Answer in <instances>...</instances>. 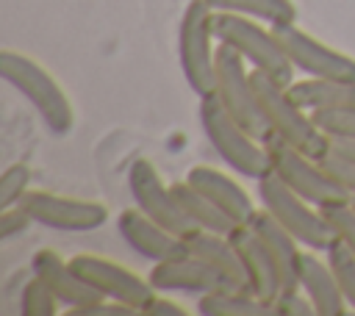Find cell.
I'll use <instances>...</instances> for the list:
<instances>
[{"label": "cell", "instance_id": "7c38bea8", "mask_svg": "<svg viewBox=\"0 0 355 316\" xmlns=\"http://www.w3.org/2000/svg\"><path fill=\"white\" fill-rule=\"evenodd\" d=\"M275 33L283 42L286 55L291 58L294 69H300L305 78H327V80H349L355 78V58L313 33L302 30L297 22L277 25Z\"/></svg>", "mask_w": 355, "mask_h": 316}, {"label": "cell", "instance_id": "8992f818", "mask_svg": "<svg viewBox=\"0 0 355 316\" xmlns=\"http://www.w3.org/2000/svg\"><path fill=\"white\" fill-rule=\"evenodd\" d=\"M214 14L208 0H189L178 22V64L197 97H208L216 89Z\"/></svg>", "mask_w": 355, "mask_h": 316}, {"label": "cell", "instance_id": "4dcf8cb0", "mask_svg": "<svg viewBox=\"0 0 355 316\" xmlns=\"http://www.w3.org/2000/svg\"><path fill=\"white\" fill-rule=\"evenodd\" d=\"M322 164H324V169L352 194V200H355V158H349V155H344V152H336L333 147L319 158Z\"/></svg>", "mask_w": 355, "mask_h": 316}, {"label": "cell", "instance_id": "d6a6232c", "mask_svg": "<svg viewBox=\"0 0 355 316\" xmlns=\"http://www.w3.org/2000/svg\"><path fill=\"white\" fill-rule=\"evenodd\" d=\"M64 316H139V310L116 299H100L86 308H67Z\"/></svg>", "mask_w": 355, "mask_h": 316}, {"label": "cell", "instance_id": "52a82bcc", "mask_svg": "<svg viewBox=\"0 0 355 316\" xmlns=\"http://www.w3.org/2000/svg\"><path fill=\"white\" fill-rule=\"evenodd\" d=\"M263 144L269 152V172H275L288 188H294L313 205L333 208L341 202H352V194L324 169V164L319 158L302 152L300 147H294L277 136H266Z\"/></svg>", "mask_w": 355, "mask_h": 316}, {"label": "cell", "instance_id": "ac0fdd59", "mask_svg": "<svg viewBox=\"0 0 355 316\" xmlns=\"http://www.w3.org/2000/svg\"><path fill=\"white\" fill-rule=\"evenodd\" d=\"M247 225L255 230V236L263 241L266 252L272 255V261H275V266L283 277V291L300 288V261H302L305 247L266 208H258Z\"/></svg>", "mask_w": 355, "mask_h": 316}, {"label": "cell", "instance_id": "ffe728a7", "mask_svg": "<svg viewBox=\"0 0 355 316\" xmlns=\"http://www.w3.org/2000/svg\"><path fill=\"white\" fill-rule=\"evenodd\" d=\"M186 249L189 255L200 258L205 266H211L216 274H222L227 283L247 288V277H244V266L241 258L236 252V247L230 244L227 236L222 233H211V230H194L186 238Z\"/></svg>", "mask_w": 355, "mask_h": 316}, {"label": "cell", "instance_id": "603a6c76", "mask_svg": "<svg viewBox=\"0 0 355 316\" xmlns=\"http://www.w3.org/2000/svg\"><path fill=\"white\" fill-rule=\"evenodd\" d=\"M172 188H175V197L183 205L189 222L194 225V230H211V233L227 236L233 227H239L219 205H214L202 191H197L191 183H186V177L178 180V183H172Z\"/></svg>", "mask_w": 355, "mask_h": 316}, {"label": "cell", "instance_id": "d4e9b609", "mask_svg": "<svg viewBox=\"0 0 355 316\" xmlns=\"http://www.w3.org/2000/svg\"><path fill=\"white\" fill-rule=\"evenodd\" d=\"M61 308L55 291L39 277L33 274L25 286H22V294H19V313L25 316H55Z\"/></svg>", "mask_w": 355, "mask_h": 316}, {"label": "cell", "instance_id": "cb8c5ba5", "mask_svg": "<svg viewBox=\"0 0 355 316\" xmlns=\"http://www.w3.org/2000/svg\"><path fill=\"white\" fill-rule=\"evenodd\" d=\"M214 11H230V14H244L252 19H261L272 28L297 22V6L294 0H208Z\"/></svg>", "mask_w": 355, "mask_h": 316}, {"label": "cell", "instance_id": "e575fe53", "mask_svg": "<svg viewBox=\"0 0 355 316\" xmlns=\"http://www.w3.org/2000/svg\"><path fill=\"white\" fill-rule=\"evenodd\" d=\"M330 147H333L336 152H344V155L355 158V139H333Z\"/></svg>", "mask_w": 355, "mask_h": 316}, {"label": "cell", "instance_id": "484cf974", "mask_svg": "<svg viewBox=\"0 0 355 316\" xmlns=\"http://www.w3.org/2000/svg\"><path fill=\"white\" fill-rule=\"evenodd\" d=\"M324 258H327V263H330V269H333V274L341 286V294H344L347 305L355 310V255L336 238L324 249Z\"/></svg>", "mask_w": 355, "mask_h": 316}, {"label": "cell", "instance_id": "ba28073f", "mask_svg": "<svg viewBox=\"0 0 355 316\" xmlns=\"http://www.w3.org/2000/svg\"><path fill=\"white\" fill-rule=\"evenodd\" d=\"M250 64L230 50L227 44L216 42V89L214 97L255 136V139H266L269 136V125L266 116L261 111L258 94H255V83H252V69H247Z\"/></svg>", "mask_w": 355, "mask_h": 316}, {"label": "cell", "instance_id": "3957f363", "mask_svg": "<svg viewBox=\"0 0 355 316\" xmlns=\"http://www.w3.org/2000/svg\"><path fill=\"white\" fill-rule=\"evenodd\" d=\"M214 36L219 44H227L236 50L250 69L266 72L280 83H294V64L283 50L280 36L275 33L272 25L244 17V14H230V11H216L214 14Z\"/></svg>", "mask_w": 355, "mask_h": 316}, {"label": "cell", "instance_id": "7a4b0ae2", "mask_svg": "<svg viewBox=\"0 0 355 316\" xmlns=\"http://www.w3.org/2000/svg\"><path fill=\"white\" fill-rule=\"evenodd\" d=\"M252 83H255V94H258L261 111L269 125V136H277L313 158H322L330 150V139L313 122V114L294 100L288 83H280L272 75L258 72V69H252Z\"/></svg>", "mask_w": 355, "mask_h": 316}, {"label": "cell", "instance_id": "30bf717a", "mask_svg": "<svg viewBox=\"0 0 355 316\" xmlns=\"http://www.w3.org/2000/svg\"><path fill=\"white\" fill-rule=\"evenodd\" d=\"M128 188H130L133 205L139 211H144L150 219H155L158 225L169 227L172 233L183 236V238L189 233H194V225L189 222L183 205L178 202L172 183H166L161 177V172L155 169L153 161L136 158L130 164V169H128Z\"/></svg>", "mask_w": 355, "mask_h": 316}, {"label": "cell", "instance_id": "44dd1931", "mask_svg": "<svg viewBox=\"0 0 355 316\" xmlns=\"http://www.w3.org/2000/svg\"><path fill=\"white\" fill-rule=\"evenodd\" d=\"M291 94L308 111H355V78L349 80H327V78H305L294 80Z\"/></svg>", "mask_w": 355, "mask_h": 316}, {"label": "cell", "instance_id": "5b68a950", "mask_svg": "<svg viewBox=\"0 0 355 316\" xmlns=\"http://www.w3.org/2000/svg\"><path fill=\"white\" fill-rule=\"evenodd\" d=\"M255 183H258L261 208H266L305 249L324 252L336 241V233H333V225H330L324 208L313 205L311 200H305L302 194L288 188L275 172L261 175Z\"/></svg>", "mask_w": 355, "mask_h": 316}, {"label": "cell", "instance_id": "4fadbf2b", "mask_svg": "<svg viewBox=\"0 0 355 316\" xmlns=\"http://www.w3.org/2000/svg\"><path fill=\"white\" fill-rule=\"evenodd\" d=\"M116 233L122 236V241L133 252H139L141 258H147L153 263L155 261H166V258H178V255H186L189 252L183 236H178L169 227L158 225L155 219H150L136 205L119 211V216H116Z\"/></svg>", "mask_w": 355, "mask_h": 316}, {"label": "cell", "instance_id": "d590c367", "mask_svg": "<svg viewBox=\"0 0 355 316\" xmlns=\"http://www.w3.org/2000/svg\"><path fill=\"white\" fill-rule=\"evenodd\" d=\"M352 202H355V200H352Z\"/></svg>", "mask_w": 355, "mask_h": 316}, {"label": "cell", "instance_id": "83f0119b", "mask_svg": "<svg viewBox=\"0 0 355 316\" xmlns=\"http://www.w3.org/2000/svg\"><path fill=\"white\" fill-rule=\"evenodd\" d=\"M322 133L333 139H355V111H311Z\"/></svg>", "mask_w": 355, "mask_h": 316}, {"label": "cell", "instance_id": "1f68e13d", "mask_svg": "<svg viewBox=\"0 0 355 316\" xmlns=\"http://www.w3.org/2000/svg\"><path fill=\"white\" fill-rule=\"evenodd\" d=\"M33 222V216L25 211V205H11V208H0V238L8 241L14 236H22Z\"/></svg>", "mask_w": 355, "mask_h": 316}, {"label": "cell", "instance_id": "9a60e30c", "mask_svg": "<svg viewBox=\"0 0 355 316\" xmlns=\"http://www.w3.org/2000/svg\"><path fill=\"white\" fill-rule=\"evenodd\" d=\"M31 269L33 274H39L58 297V302L67 308H86V305H94L100 299H105L103 294H97L80 274L78 269L72 266L69 258H64L58 249L53 247H42L33 252L31 258Z\"/></svg>", "mask_w": 355, "mask_h": 316}, {"label": "cell", "instance_id": "f1b7e54d", "mask_svg": "<svg viewBox=\"0 0 355 316\" xmlns=\"http://www.w3.org/2000/svg\"><path fill=\"white\" fill-rule=\"evenodd\" d=\"M324 213L333 225L336 238L355 255V202H341V205L324 208Z\"/></svg>", "mask_w": 355, "mask_h": 316}, {"label": "cell", "instance_id": "f546056e", "mask_svg": "<svg viewBox=\"0 0 355 316\" xmlns=\"http://www.w3.org/2000/svg\"><path fill=\"white\" fill-rule=\"evenodd\" d=\"M313 313H316V308L302 288L280 291L277 299L272 302V316H313Z\"/></svg>", "mask_w": 355, "mask_h": 316}, {"label": "cell", "instance_id": "d6986e66", "mask_svg": "<svg viewBox=\"0 0 355 316\" xmlns=\"http://www.w3.org/2000/svg\"><path fill=\"white\" fill-rule=\"evenodd\" d=\"M300 288L308 294V299L316 308V316H344L352 308L347 305L341 286L324 258L316 249H305L300 261Z\"/></svg>", "mask_w": 355, "mask_h": 316}, {"label": "cell", "instance_id": "e0dca14e", "mask_svg": "<svg viewBox=\"0 0 355 316\" xmlns=\"http://www.w3.org/2000/svg\"><path fill=\"white\" fill-rule=\"evenodd\" d=\"M186 183H191L197 191H202L214 205H219L236 225H247L252 219V213L258 211L252 197L244 191V186L230 177L227 172L208 166V164H194L186 172Z\"/></svg>", "mask_w": 355, "mask_h": 316}, {"label": "cell", "instance_id": "7402d4cb", "mask_svg": "<svg viewBox=\"0 0 355 316\" xmlns=\"http://www.w3.org/2000/svg\"><path fill=\"white\" fill-rule=\"evenodd\" d=\"M197 313L202 316H272V305L255 297L250 288H219L197 297Z\"/></svg>", "mask_w": 355, "mask_h": 316}, {"label": "cell", "instance_id": "277c9868", "mask_svg": "<svg viewBox=\"0 0 355 316\" xmlns=\"http://www.w3.org/2000/svg\"><path fill=\"white\" fill-rule=\"evenodd\" d=\"M200 128L216 155L239 175L258 180L269 172V152L261 139H255L214 94L200 97Z\"/></svg>", "mask_w": 355, "mask_h": 316}, {"label": "cell", "instance_id": "5bb4252c", "mask_svg": "<svg viewBox=\"0 0 355 316\" xmlns=\"http://www.w3.org/2000/svg\"><path fill=\"white\" fill-rule=\"evenodd\" d=\"M150 283L155 291H180V294H208V291H219V288H241L227 283L222 274H216L211 266H205L200 258L194 255H178V258H166V261H155L150 269Z\"/></svg>", "mask_w": 355, "mask_h": 316}, {"label": "cell", "instance_id": "836d02e7", "mask_svg": "<svg viewBox=\"0 0 355 316\" xmlns=\"http://www.w3.org/2000/svg\"><path fill=\"white\" fill-rule=\"evenodd\" d=\"M141 316H189V310L178 299L166 297V291H155V297L141 308Z\"/></svg>", "mask_w": 355, "mask_h": 316}, {"label": "cell", "instance_id": "9c48e42d", "mask_svg": "<svg viewBox=\"0 0 355 316\" xmlns=\"http://www.w3.org/2000/svg\"><path fill=\"white\" fill-rule=\"evenodd\" d=\"M22 205L36 225H44L50 230H64V233H92L111 219L108 208L100 200L67 197L44 188H31Z\"/></svg>", "mask_w": 355, "mask_h": 316}, {"label": "cell", "instance_id": "6da1fadb", "mask_svg": "<svg viewBox=\"0 0 355 316\" xmlns=\"http://www.w3.org/2000/svg\"><path fill=\"white\" fill-rule=\"evenodd\" d=\"M0 72L3 80L33 105V111L53 136H69L75 130V108L69 94L55 80V75L33 55L6 47L0 50Z\"/></svg>", "mask_w": 355, "mask_h": 316}, {"label": "cell", "instance_id": "4316f807", "mask_svg": "<svg viewBox=\"0 0 355 316\" xmlns=\"http://www.w3.org/2000/svg\"><path fill=\"white\" fill-rule=\"evenodd\" d=\"M31 180H33V172L28 164H8L0 175V208L19 205L31 191Z\"/></svg>", "mask_w": 355, "mask_h": 316}, {"label": "cell", "instance_id": "8fae6325", "mask_svg": "<svg viewBox=\"0 0 355 316\" xmlns=\"http://www.w3.org/2000/svg\"><path fill=\"white\" fill-rule=\"evenodd\" d=\"M72 266L78 269V274L97 291L103 294L105 299H116V302H125L130 308L139 310L141 316V308L155 297V288L150 283V277H141L139 272L105 258V255H97V252H78L69 258Z\"/></svg>", "mask_w": 355, "mask_h": 316}, {"label": "cell", "instance_id": "2e32d148", "mask_svg": "<svg viewBox=\"0 0 355 316\" xmlns=\"http://www.w3.org/2000/svg\"><path fill=\"white\" fill-rule=\"evenodd\" d=\"M230 244L236 247L239 258H241V266H244V277H247V288L261 297L263 302H275L277 294L283 291V277L272 261V255L266 252L263 241L255 236V230L250 225H239L227 233Z\"/></svg>", "mask_w": 355, "mask_h": 316}]
</instances>
